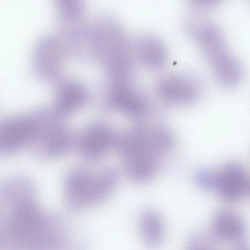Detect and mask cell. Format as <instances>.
Instances as JSON below:
<instances>
[{
	"label": "cell",
	"instance_id": "7c38bea8",
	"mask_svg": "<svg viewBox=\"0 0 250 250\" xmlns=\"http://www.w3.org/2000/svg\"><path fill=\"white\" fill-rule=\"evenodd\" d=\"M246 225L237 213L222 209L214 216L211 225L210 235L214 240L240 245L246 235Z\"/></svg>",
	"mask_w": 250,
	"mask_h": 250
},
{
	"label": "cell",
	"instance_id": "5bb4252c",
	"mask_svg": "<svg viewBox=\"0 0 250 250\" xmlns=\"http://www.w3.org/2000/svg\"><path fill=\"white\" fill-rule=\"evenodd\" d=\"M108 102L112 107L132 117H141L147 111L146 99L128 85H115L109 94Z\"/></svg>",
	"mask_w": 250,
	"mask_h": 250
},
{
	"label": "cell",
	"instance_id": "7a4b0ae2",
	"mask_svg": "<svg viewBox=\"0 0 250 250\" xmlns=\"http://www.w3.org/2000/svg\"><path fill=\"white\" fill-rule=\"evenodd\" d=\"M90 24L92 56L104 64L109 78H119L133 68L131 42L121 23L114 17L103 15Z\"/></svg>",
	"mask_w": 250,
	"mask_h": 250
},
{
	"label": "cell",
	"instance_id": "d6986e66",
	"mask_svg": "<svg viewBox=\"0 0 250 250\" xmlns=\"http://www.w3.org/2000/svg\"><path fill=\"white\" fill-rule=\"evenodd\" d=\"M214 241L211 235L204 234L201 233L192 234L188 238V246L190 249H208L209 247L213 246Z\"/></svg>",
	"mask_w": 250,
	"mask_h": 250
},
{
	"label": "cell",
	"instance_id": "ba28073f",
	"mask_svg": "<svg viewBox=\"0 0 250 250\" xmlns=\"http://www.w3.org/2000/svg\"><path fill=\"white\" fill-rule=\"evenodd\" d=\"M35 131L31 112L3 118L0 121V148L11 150L32 143Z\"/></svg>",
	"mask_w": 250,
	"mask_h": 250
},
{
	"label": "cell",
	"instance_id": "52a82bcc",
	"mask_svg": "<svg viewBox=\"0 0 250 250\" xmlns=\"http://www.w3.org/2000/svg\"><path fill=\"white\" fill-rule=\"evenodd\" d=\"M117 138L112 129L102 123H94L86 127L79 140L81 155L86 160L98 161L115 146Z\"/></svg>",
	"mask_w": 250,
	"mask_h": 250
},
{
	"label": "cell",
	"instance_id": "8992f818",
	"mask_svg": "<svg viewBox=\"0 0 250 250\" xmlns=\"http://www.w3.org/2000/svg\"><path fill=\"white\" fill-rule=\"evenodd\" d=\"M213 191L229 201L242 199L249 194L248 174L242 164L230 162L215 171Z\"/></svg>",
	"mask_w": 250,
	"mask_h": 250
},
{
	"label": "cell",
	"instance_id": "30bf717a",
	"mask_svg": "<svg viewBox=\"0 0 250 250\" xmlns=\"http://www.w3.org/2000/svg\"><path fill=\"white\" fill-rule=\"evenodd\" d=\"M62 118L56 116L46 123L40 130L34 143H39L49 157L63 156L70 149L72 136Z\"/></svg>",
	"mask_w": 250,
	"mask_h": 250
},
{
	"label": "cell",
	"instance_id": "4fadbf2b",
	"mask_svg": "<svg viewBox=\"0 0 250 250\" xmlns=\"http://www.w3.org/2000/svg\"><path fill=\"white\" fill-rule=\"evenodd\" d=\"M87 98V92L81 84L72 80L64 81L58 85L54 109L63 118L81 107Z\"/></svg>",
	"mask_w": 250,
	"mask_h": 250
},
{
	"label": "cell",
	"instance_id": "9a60e30c",
	"mask_svg": "<svg viewBox=\"0 0 250 250\" xmlns=\"http://www.w3.org/2000/svg\"><path fill=\"white\" fill-rule=\"evenodd\" d=\"M133 53L146 66L153 69L162 67L167 60V50L163 42L150 35H143L132 42Z\"/></svg>",
	"mask_w": 250,
	"mask_h": 250
},
{
	"label": "cell",
	"instance_id": "6da1fadb",
	"mask_svg": "<svg viewBox=\"0 0 250 250\" xmlns=\"http://www.w3.org/2000/svg\"><path fill=\"white\" fill-rule=\"evenodd\" d=\"M175 144L174 136L167 127L140 125L117 137L115 147L123 158L128 177L144 183L156 175L163 158Z\"/></svg>",
	"mask_w": 250,
	"mask_h": 250
},
{
	"label": "cell",
	"instance_id": "9c48e42d",
	"mask_svg": "<svg viewBox=\"0 0 250 250\" xmlns=\"http://www.w3.org/2000/svg\"><path fill=\"white\" fill-rule=\"evenodd\" d=\"M58 37L67 53L77 55H92L90 23L82 19L59 17Z\"/></svg>",
	"mask_w": 250,
	"mask_h": 250
},
{
	"label": "cell",
	"instance_id": "277c9868",
	"mask_svg": "<svg viewBox=\"0 0 250 250\" xmlns=\"http://www.w3.org/2000/svg\"><path fill=\"white\" fill-rule=\"evenodd\" d=\"M185 23L188 34L199 44L214 71L233 59L222 33L205 16L192 13L188 16Z\"/></svg>",
	"mask_w": 250,
	"mask_h": 250
},
{
	"label": "cell",
	"instance_id": "2e32d148",
	"mask_svg": "<svg viewBox=\"0 0 250 250\" xmlns=\"http://www.w3.org/2000/svg\"><path fill=\"white\" fill-rule=\"evenodd\" d=\"M139 222L144 242L151 247L160 245L165 234L164 225L160 215L153 210L145 209L141 212Z\"/></svg>",
	"mask_w": 250,
	"mask_h": 250
},
{
	"label": "cell",
	"instance_id": "3957f363",
	"mask_svg": "<svg viewBox=\"0 0 250 250\" xmlns=\"http://www.w3.org/2000/svg\"><path fill=\"white\" fill-rule=\"evenodd\" d=\"M118 180V171L111 167L96 173L82 168L71 170L64 180L67 207L79 211L102 203L114 191Z\"/></svg>",
	"mask_w": 250,
	"mask_h": 250
},
{
	"label": "cell",
	"instance_id": "5b68a950",
	"mask_svg": "<svg viewBox=\"0 0 250 250\" xmlns=\"http://www.w3.org/2000/svg\"><path fill=\"white\" fill-rule=\"evenodd\" d=\"M67 52L57 35L43 38L38 44L32 59V67L41 80L51 82L59 76Z\"/></svg>",
	"mask_w": 250,
	"mask_h": 250
},
{
	"label": "cell",
	"instance_id": "e0dca14e",
	"mask_svg": "<svg viewBox=\"0 0 250 250\" xmlns=\"http://www.w3.org/2000/svg\"><path fill=\"white\" fill-rule=\"evenodd\" d=\"M59 17L69 19L83 18L85 0H54Z\"/></svg>",
	"mask_w": 250,
	"mask_h": 250
},
{
	"label": "cell",
	"instance_id": "8fae6325",
	"mask_svg": "<svg viewBox=\"0 0 250 250\" xmlns=\"http://www.w3.org/2000/svg\"><path fill=\"white\" fill-rule=\"evenodd\" d=\"M157 91L163 100L169 103L188 104L197 99L199 87L189 77L173 76L161 80L158 83Z\"/></svg>",
	"mask_w": 250,
	"mask_h": 250
},
{
	"label": "cell",
	"instance_id": "ac0fdd59",
	"mask_svg": "<svg viewBox=\"0 0 250 250\" xmlns=\"http://www.w3.org/2000/svg\"><path fill=\"white\" fill-rule=\"evenodd\" d=\"M215 170L208 168L197 169L193 175V181L200 188L211 191L214 189Z\"/></svg>",
	"mask_w": 250,
	"mask_h": 250
},
{
	"label": "cell",
	"instance_id": "ffe728a7",
	"mask_svg": "<svg viewBox=\"0 0 250 250\" xmlns=\"http://www.w3.org/2000/svg\"><path fill=\"white\" fill-rule=\"evenodd\" d=\"M192 3L201 7H209L219 3L222 0H189Z\"/></svg>",
	"mask_w": 250,
	"mask_h": 250
}]
</instances>
